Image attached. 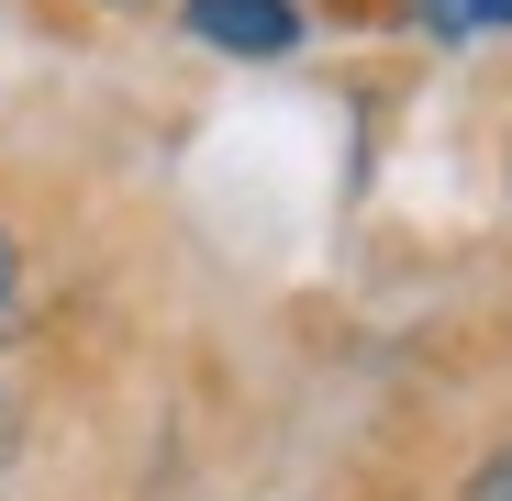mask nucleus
<instances>
[{
    "instance_id": "f03ea898",
    "label": "nucleus",
    "mask_w": 512,
    "mask_h": 501,
    "mask_svg": "<svg viewBox=\"0 0 512 501\" xmlns=\"http://www.w3.org/2000/svg\"><path fill=\"white\" fill-rule=\"evenodd\" d=\"M12 312H23V257H12V234H0V334H12Z\"/></svg>"
},
{
    "instance_id": "f257e3e1",
    "label": "nucleus",
    "mask_w": 512,
    "mask_h": 501,
    "mask_svg": "<svg viewBox=\"0 0 512 501\" xmlns=\"http://www.w3.org/2000/svg\"><path fill=\"white\" fill-rule=\"evenodd\" d=\"M190 23H201L212 45H234V56H290V45H301V12H290V0H190Z\"/></svg>"
},
{
    "instance_id": "7ed1b4c3",
    "label": "nucleus",
    "mask_w": 512,
    "mask_h": 501,
    "mask_svg": "<svg viewBox=\"0 0 512 501\" xmlns=\"http://www.w3.org/2000/svg\"><path fill=\"white\" fill-rule=\"evenodd\" d=\"M468 501H512V446H501V457H490V468L468 479Z\"/></svg>"
},
{
    "instance_id": "20e7f679",
    "label": "nucleus",
    "mask_w": 512,
    "mask_h": 501,
    "mask_svg": "<svg viewBox=\"0 0 512 501\" xmlns=\"http://www.w3.org/2000/svg\"><path fill=\"white\" fill-rule=\"evenodd\" d=\"M468 23H512V0H468Z\"/></svg>"
}]
</instances>
